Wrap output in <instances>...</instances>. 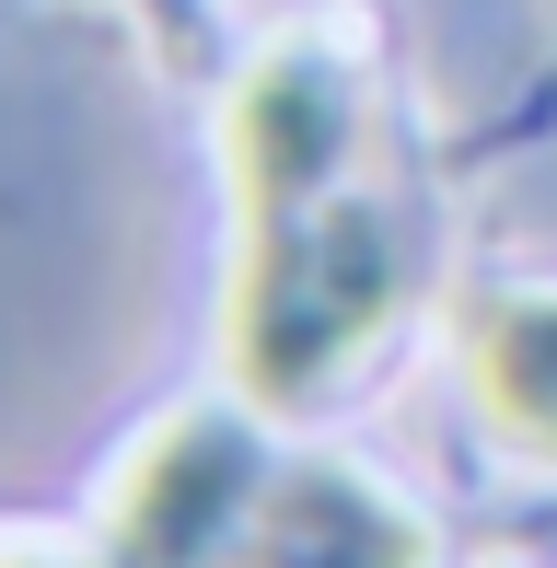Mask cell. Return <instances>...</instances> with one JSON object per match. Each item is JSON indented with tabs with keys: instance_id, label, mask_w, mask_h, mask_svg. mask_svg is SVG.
<instances>
[{
	"instance_id": "1",
	"label": "cell",
	"mask_w": 557,
	"mask_h": 568,
	"mask_svg": "<svg viewBox=\"0 0 557 568\" xmlns=\"http://www.w3.org/2000/svg\"><path fill=\"white\" fill-rule=\"evenodd\" d=\"M233 302L221 359L256 418H314L407 314V221L372 186V105L325 36L267 47L221 105Z\"/></svg>"
},
{
	"instance_id": "2",
	"label": "cell",
	"mask_w": 557,
	"mask_h": 568,
	"mask_svg": "<svg viewBox=\"0 0 557 568\" xmlns=\"http://www.w3.org/2000/svg\"><path fill=\"white\" fill-rule=\"evenodd\" d=\"M267 487V453L244 418L186 406V418L140 429V453L105 487V568H233V534Z\"/></svg>"
},
{
	"instance_id": "3",
	"label": "cell",
	"mask_w": 557,
	"mask_h": 568,
	"mask_svg": "<svg viewBox=\"0 0 557 568\" xmlns=\"http://www.w3.org/2000/svg\"><path fill=\"white\" fill-rule=\"evenodd\" d=\"M233 568H429V534L361 464H267Z\"/></svg>"
},
{
	"instance_id": "4",
	"label": "cell",
	"mask_w": 557,
	"mask_h": 568,
	"mask_svg": "<svg viewBox=\"0 0 557 568\" xmlns=\"http://www.w3.org/2000/svg\"><path fill=\"white\" fill-rule=\"evenodd\" d=\"M465 395L512 453L557 464V291H499L465 314Z\"/></svg>"
},
{
	"instance_id": "5",
	"label": "cell",
	"mask_w": 557,
	"mask_h": 568,
	"mask_svg": "<svg viewBox=\"0 0 557 568\" xmlns=\"http://www.w3.org/2000/svg\"><path fill=\"white\" fill-rule=\"evenodd\" d=\"M0 568H105V546H59V534H0Z\"/></svg>"
}]
</instances>
